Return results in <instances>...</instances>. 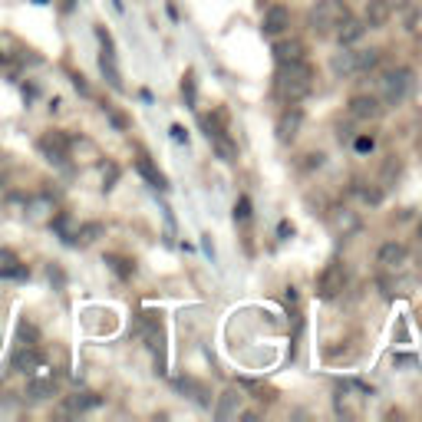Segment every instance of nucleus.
<instances>
[{"label": "nucleus", "instance_id": "0eeeda50", "mask_svg": "<svg viewBox=\"0 0 422 422\" xmlns=\"http://www.w3.org/2000/svg\"><path fill=\"white\" fill-rule=\"evenodd\" d=\"M326 224H330V231H333L336 238H353L356 231L363 228L360 215L350 211V208H343V205H336V208L326 211Z\"/></svg>", "mask_w": 422, "mask_h": 422}, {"label": "nucleus", "instance_id": "c9c22d12", "mask_svg": "<svg viewBox=\"0 0 422 422\" xmlns=\"http://www.w3.org/2000/svg\"><path fill=\"white\" fill-rule=\"evenodd\" d=\"M115 165H106V188H113V182H115Z\"/></svg>", "mask_w": 422, "mask_h": 422}, {"label": "nucleus", "instance_id": "72a5a7b5", "mask_svg": "<svg viewBox=\"0 0 422 422\" xmlns=\"http://www.w3.org/2000/svg\"><path fill=\"white\" fill-rule=\"evenodd\" d=\"M307 162H304V169H320L324 165V152H310V155H304Z\"/></svg>", "mask_w": 422, "mask_h": 422}, {"label": "nucleus", "instance_id": "7c9ffc66", "mask_svg": "<svg viewBox=\"0 0 422 422\" xmlns=\"http://www.w3.org/2000/svg\"><path fill=\"white\" fill-rule=\"evenodd\" d=\"M0 278H4V280H27L30 268H23V264H17V261H10V264L0 268Z\"/></svg>", "mask_w": 422, "mask_h": 422}, {"label": "nucleus", "instance_id": "6e6552de", "mask_svg": "<svg viewBox=\"0 0 422 422\" xmlns=\"http://www.w3.org/2000/svg\"><path fill=\"white\" fill-rule=\"evenodd\" d=\"M350 115L353 119H360V122H376V119H383V113H386V106H383V99L380 96H370V93H356L353 99H350Z\"/></svg>", "mask_w": 422, "mask_h": 422}, {"label": "nucleus", "instance_id": "9b49d317", "mask_svg": "<svg viewBox=\"0 0 422 422\" xmlns=\"http://www.w3.org/2000/svg\"><path fill=\"white\" fill-rule=\"evenodd\" d=\"M241 403H244V396H241V386H231L224 393L218 396V406H215V419L218 422H228L241 413Z\"/></svg>", "mask_w": 422, "mask_h": 422}, {"label": "nucleus", "instance_id": "c756f323", "mask_svg": "<svg viewBox=\"0 0 422 422\" xmlns=\"http://www.w3.org/2000/svg\"><path fill=\"white\" fill-rule=\"evenodd\" d=\"M106 264H109V268H113L119 278H132V274H135V264H132V261H129V258H119V254H109V258H106Z\"/></svg>", "mask_w": 422, "mask_h": 422}, {"label": "nucleus", "instance_id": "aec40b11", "mask_svg": "<svg viewBox=\"0 0 422 422\" xmlns=\"http://www.w3.org/2000/svg\"><path fill=\"white\" fill-rule=\"evenodd\" d=\"M241 393H251V399H258V403H274L278 399V393L270 389V386H264L261 380H238Z\"/></svg>", "mask_w": 422, "mask_h": 422}, {"label": "nucleus", "instance_id": "dca6fc26", "mask_svg": "<svg viewBox=\"0 0 422 422\" xmlns=\"http://www.w3.org/2000/svg\"><path fill=\"white\" fill-rule=\"evenodd\" d=\"M330 69H333L336 79L356 76V50L340 47V53H333V57H330Z\"/></svg>", "mask_w": 422, "mask_h": 422}, {"label": "nucleus", "instance_id": "6ab92c4d", "mask_svg": "<svg viewBox=\"0 0 422 422\" xmlns=\"http://www.w3.org/2000/svg\"><path fill=\"white\" fill-rule=\"evenodd\" d=\"M53 393H57V380H53V376H40V380H30V386H27V399H30V403L50 399Z\"/></svg>", "mask_w": 422, "mask_h": 422}, {"label": "nucleus", "instance_id": "f8f14e48", "mask_svg": "<svg viewBox=\"0 0 422 422\" xmlns=\"http://www.w3.org/2000/svg\"><path fill=\"white\" fill-rule=\"evenodd\" d=\"M333 33H336V43H340V47H350V43H356V40L366 33V23L360 17H353V13H343Z\"/></svg>", "mask_w": 422, "mask_h": 422}, {"label": "nucleus", "instance_id": "f704fd0d", "mask_svg": "<svg viewBox=\"0 0 422 422\" xmlns=\"http://www.w3.org/2000/svg\"><path fill=\"white\" fill-rule=\"evenodd\" d=\"M356 149H360V152H373V139H370V135H360V139H356Z\"/></svg>", "mask_w": 422, "mask_h": 422}, {"label": "nucleus", "instance_id": "2eb2a0df", "mask_svg": "<svg viewBox=\"0 0 422 422\" xmlns=\"http://www.w3.org/2000/svg\"><path fill=\"white\" fill-rule=\"evenodd\" d=\"M264 33L268 37H280L284 30L290 27V10L287 7H280V4H274V7H268V13H264Z\"/></svg>", "mask_w": 422, "mask_h": 422}, {"label": "nucleus", "instance_id": "58836bf2", "mask_svg": "<svg viewBox=\"0 0 422 422\" xmlns=\"http://www.w3.org/2000/svg\"><path fill=\"white\" fill-rule=\"evenodd\" d=\"M261 4H264V0H261Z\"/></svg>", "mask_w": 422, "mask_h": 422}, {"label": "nucleus", "instance_id": "e433bc0d", "mask_svg": "<svg viewBox=\"0 0 422 422\" xmlns=\"http://www.w3.org/2000/svg\"><path fill=\"white\" fill-rule=\"evenodd\" d=\"M416 234H419V241H422V218H419V228H416Z\"/></svg>", "mask_w": 422, "mask_h": 422}, {"label": "nucleus", "instance_id": "4be33fe9", "mask_svg": "<svg viewBox=\"0 0 422 422\" xmlns=\"http://www.w3.org/2000/svg\"><path fill=\"white\" fill-rule=\"evenodd\" d=\"M99 403H103V399H99L96 393H76L63 403V413H86V409H93V406H99Z\"/></svg>", "mask_w": 422, "mask_h": 422}, {"label": "nucleus", "instance_id": "4c0bfd02", "mask_svg": "<svg viewBox=\"0 0 422 422\" xmlns=\"http://www.w3.org/2000/svg\"><path fill=\"white\" fill-rule=\"evenodd\" d=\"M37 4H47V0H37Z\"/></svg>", "mask_w": 422, "mask_h": 422}, {"label": "nucleus", "instance_id": "f257e3e1", "mask_svg": "<svg viewBox=\"0 0 422 422\" xmlns=\"http://www.w3.org/2000/svg\"><path fill=\"white\" fill-rule=\"evenodd\" d=\"M274 86H278V96L284 99V103L297 106L300 99H307L310 89H314V67H310L307 59H297V63H280Z\"/></svg>", "mask_w": 422, "mask_h": 422}, {"label": "nucleus", "instance_id": "4468645a", "mask_svg": "<svg viewBox=\"0 0 422 422\" xmlns=\"http://www.w3.org/2000/svg\"><path fill=\"white\" fill-rule=\"evenodd\" d=\"M40 363H43V353H40L37 346H17L13 356H10V366L20 370V373H37Z\"/></svg>", "mask_w": 422, "mask_h": 422}, {"label": "nucleus", "instance_id": "c85d7f7f", "mask_svg": "<svg viewBox=\"0 0 422 422\" xmlns=\"http://www.w3.org/2000/svg\"><path fill=\"white\" fill-rule=\"evenodd\" d=\"M399 172H403V162H399L396 155H389V159L383 162V175H380V185H383V188H389V182H393V178H399Z\"/></svg>", "mask_w": 422, "mask_h": 422}, {"label": "nucleus", "instance_id": "2f4dec72", "mask_svg": "<svg viewBox=\"0 0 422 422\" xmlns=\"http://www.w3.org/2000/svg\"><path fill=\"white\" fill-rule=\"evenodd\" d=\"M234 218H238V221L251 218V198H248V195H241V198H238V205H234Z\"/></svg>", "mask_w": 422, "mask_h": 422}, {"label": "nucleus", "instance_id": "1a4fd4ad", "mask_svg": "<svg viewBox=\"0 0 422 422\" xmlns=\"http://www.w3.org/2000/svg\"><path fill=\"white\" fill-rule=\"evenodd\" d=\"M300 129H304V113H300L297 106H287V109L278 115V142H284V145L297 142Z\"/></svg>", "mask_w": 422, "mask_h": 422}, {"label": "nucleus", "instance_id": "bb28decb", "mask_svg": "<svg viewBox=\"0 0 422 422\" xmlns=\"http://www.w3.org/2000/svg\"><path fill=\"white\" fill-rule=\"evenodd\" d=\"M17 343L20 346H37L40 343V330L30 320H20L17 324Z\"/></svg>", "mask_w": 422, "mask_h": 422}, {"label": "nucleus", "instance_id": "473e14b6", "mask_svg": "<svg viewBox=\"0 0 422 422\" xmlns=\"http://www.w3.org/2000/svg\"><path fill=\"white\" fill-rule=\"evenodd\" d=\"M182 93H185V99H188V103H195V76H192V73L185 76V83H182Z\"/></svg>", "mask_w": 422, "mask_h": 422}, {"label": "nucleus", "instance_id": "f3484780", "mask_svg": "<svg viewBox=\"0 0 422 422\" xmlns=\"http://www.w3.org/2000/svg\"><path fill=\"white\" fill-rule=\"evenodd\" d=\"M274 59L278 63H297V59H307V47L300 40H278L274 43Z\"/></svg>", "mask_w": 422, "mask_h": 422}, {"label": "nucleus", "instance_id": "7ed1b4c3", "mask_svg": "<svg viewBox=\"0 0 422 422\" xmlns=\"http://www.w3.org/2000/svg\"><path fill=\"white\" fill-rule=\"evenodd\" d=\"M69 145H73V139H69L63 129H50V132H43L37 139V149L40 155L47 159L50 165H67L69 159Z\"/></svg>", "mask_w": 422, "mask_h": 422}, {"label": "nucleus", "instance_id": "412c9836", "mask_svg": "<svg viewBox=\"0 0 422 422\" xmlns=\"http://www.w3.org/2000/svg\"><path fill=\"white\" fill-rule=\"evenodd\" d=\"M135 172L142 175V178H145L149 185H152V188H165V175L159 172V169H155L149 155H139V159H135Z\"/></svg>", "mask_w": 422, "mask_h": 422}, {"label": "nucleus", "instance_id": "423d86ee", "mask_svg": "<svg viewBox=\"0 0 422 422\" xmlns=\"http://www.w3.org/2000/svg\"><path fill=\"white\" fill-rule=\"evenodd\" d=\"M343 13H350L346 7H340L336 0H320L314 10H310V30H314L316 37H326L330 30L340 23V17Z\"/></svg>", "mask_w": 422, "mask_h": 422}, {"label": "nucleus", "instance_id": "393cba45", "mask_svg": "<svg viewBox=\"0 0 422 422\" xmlns=\"http://www.w3.org/2000/svg\"><path fill=\"white\" fill-rule=\"evenodd\" d=\"M383 53L380 50H356V73H370V69L380 67Z\"/></svg>", "mask_w": 422, "mask_h": 422}, {"label": "nucleus", "instance_id": "9d476101", "mask_svg": "<svg viewBox=\"0 0 422 422\" xmlns=\"http://www.w3.org/2000/svg\"><path fill=\"white\" fill-rule=\"evenodd\" d=\"M406 258H409V251H406V244H399V241H386L383 248L376 251V264L383 270H399L406 264Z\"/></svg>", "mask_w": 422, "mask_h": 422}, {"label": "nucleus", "instance_id": "a211bd4d", "mask_svg": "<svg viewBox=\"0 0 422 422\" xmlns=\"http://www.w3.org/2000/svg\"><path fill=\"white\" fill-rule=\"evenodd\" d=\"M178 389H182L188 399H195L198 406H211V393H208V386L205 383H198L195 376H182L178 380Z\"/></svg>", "mask_w": 422, "mask_h": 422}, {"label": "nucleus", "instance_id": "f03ea898", "mask_svg": "<svg viewBox=\"0 0 422 422\" xmlns=\"http://www.w3.org/2000/svg\"><path fill=\"white\" fill-rule=\"evenodd\" d=\"M413 86H416L413 69H406V67L389 69V73L380 79V93H383L380 99H383V106H399V103H406V99H409Z\"/></svg>", "mask_w": 422, "mask_h": 422}, {"label": "nucleus", "instance_id": "39448f33", "mask_svg": "<svg viewBox=\"0 0 422 422\" xmlns=\"http://www.w3.org/2000/svg\"><path fill=\"white\" fill-rule=\"evenodd\" d=\"M139 330H142L149 350L155 353L159 373H165V330H162V320H159L155 314H142V316H139Z\"/></svg>", "mask_w": 422, "mask_h": 422}, {"label": "nucleus", "instance_id": "b1692460", "mask_svg": "<svg viewBox=\"0 0 422 422\" xmlns=\"http://www.w3.org/2000/svg\"><path fill=\"white\" fill-rule=\"evenodd\" d=\"M99 69H103V76L109 86L122 89V76H119V69H115V53H103V57H99Z\"/></svg>", "mask_w": 422, "mask_h": 422}, {"label": "nucleus", "instance_id": "5701e85b", "mask_svg": "<svg viewBox=\"0 0 422 422\" xmlns=\"http://www.w3.org/2000/svg\"><path fill=\"white\" fill-rule=\"evenodd\" d=\"M211 145H215L218 159H224V162H234V159H238V145H234V142L228 139V132L211 135Z\"/></svg>", "mask_w": 422, "mask_h": 422}, {"label": "nucleus", "instance_id": "cd10ccee", "mask_svg": "<svg viewBox=\"0 0 422 422\" xmlns=\"http://www.w3.org/2000/svg\"><path fill=\"white\" fill-rule=\"evenodd\" d=\"M103 224H99V221H93V224H83V228H76V244H93V241H99L103 238Z\"/></svg>", "mask_w": 422, "mask_h": 422}, {"label": "nucleus", "instance_id": "a878e982", "mask_svg": "<svg viewBox=\"0 0 422 422\" xmlns=\"http://www.w3.org/2000/svg\"><path fill=\"white\" fill-rule=\"evenodd\" d=\"M353 192L363 198L366 205H380L386 198V188L383 185H353Z\"/></svg>", "mask_w": 422, "mask_h": 422}, {"label": "nucleus", "instance_id": "ddd939ff", "mask_svg": "<svg viewBox=\"0 0 422 422\" xmlns=\"http://www.w3.org/2000/svg\"><path fill=\"white\" fill-rule=\"evenodd\" d=\"M393 17V4L389 0H366V10H363V23L370 30H380L389 23Z\"/></svg>", "mask_w": 422, "mask_h": 422}, {"label": "nucleus", "instance_id": "20e7f679", "mask_svg": "<svg viewBox=\"0 0 422 422\" xmlns=\"http://www.w3.org/2000/svg\"><path fill=\"white\" fill-rule=\"evenodd\" d=\"M343 287H346V264L340 258H333L320 270V278H316V297L333 300L343 294Z\"/></svg>", "mask_w": 422, "mask_h": 422}]
</instances>
